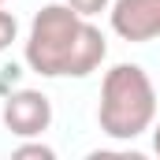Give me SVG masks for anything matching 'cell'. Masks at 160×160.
<instances>
[{
    "label": "cell",
    "mask_w": 160,
    "mask_h": 160,
    "mask_svg": "<svg viewBox=\"0 0 160 160\" xmlns=\"http://www.w3.org/2000/svg\"><path fill=\"white\" fill-rule=\"evenodd\" d=\"M108 45L89 15L71 4H48L34 15L26 38V63L45 78H86L101 67Z\"/></svg>",
    "instance_id": "cell-1"
},
{
    "label": "cell",
    "mask_w": 160,
    "mask_h": 160,
    "mask_svg": "<svg viewBox=\"0 0 160 160\" xmlns=\"http://www.w3.org/2000/svg\"><path fill=\"white\" fill-rule=\"evenodd\" d=\"M97 119H101V130L108 138H119V142H130V138H138L153 127L157 89L138 63H116L104 75Z\"/></svg>",
    "instance_id": "cell-2"
},
{
    "label": "cell",
    "mask_w": 160,
    "mask_h": 160,
    "mask_svg": "<svg viewBox=\"0 0 160 160\" xmlns=\"http://www.w3.org/2000/svg\"><path fill=\"white\" fill-rule=\"evenodd\" d=\"M52 123V104L38 89H19L4 101V127L15 138H38Z\"/></svg>",
    "instance_id": "cell-3"
},
{
    "label": "cell",
    "mask_w": 160,
    "mask_h": 160,
    "mask_svg": "<svg viewBox=\"0 0 160 160\" xmlns=\"http://www.w3.org/2000/svg\"><path fill=\"white\" fill-rule=\"evenodd\" d=\"M112 30L123 41H153L160 38V0H116Z\"/></svg>",
    "instance_id": "cell-4"
},
{
    "label": "cell",
    "mask_w": 160,
    "mask_h": 160,
    "mask_svg": "<svg viewBox=\"0 0 160 160\" xmlns=\"http://www.w3.org/2000/svg\"><path fill=\"white\" fill-rule=\"evenodd\" d=\"M15 34H19V22H15V15L11 11H0V52L15 41Z\"/></svg>",
    "instance_id": "cell-5"
},
{
    "label": "cell",
    "mask_w": 160,
    "mask_h": 160,
    "mask_svg": "<svg viewBox=\"0 0 160 160\" xmlns=\"http://www.w3.org/2000/svg\"><path fill=\"white\" fill-rule=\"evenodd\" d=\"M75 11H82V15H97V11H104L108 8V0H67Z\"/></svg>",
    "instance_id": "cell-6"
},
{
    "label": "cell",
    "mask_w": 160,
    "mask_h": 160,
    "mask_svg": "<svg viewBox=\"0 0 160 160\" xmlns=\"http://www.w3.org/2000/svg\"><path fill=\"white\" fill-rule=\"evenodd\" d=\"M15 157H41V160H52V149H48V145H19Z\"/></svg>",
    "instance_id": "cell-7"
},
{
    "label": "cell",
    "mask_w": 160,
    "mask_h": 160,
    "mask_svg": "<svg viewBox=\"0 0 160 160\" xmlns=\"http://www.w3.org/2000/svg\"><path fill=\"white\" fill-rule=\"evenodd\" d=\"M153 149L160 153V123H157V130H153Z\"/></svg>",
    "instance_id": "cell-8"
},
{
    "label": "cell",
    "mask_w": 160,
    "mask_h": 160,
    "mask_svg": "<svg viewBox=\"0 0 160 160\" xmlns=\"http://www.w3.org/2000/svg\"><path fill=\"white\" fill-rule=\"evenodd\" d=\"M0 4H4V0H0Z\"/></svg>",
    "instance_id": "cell-9"
}]
</instances>
